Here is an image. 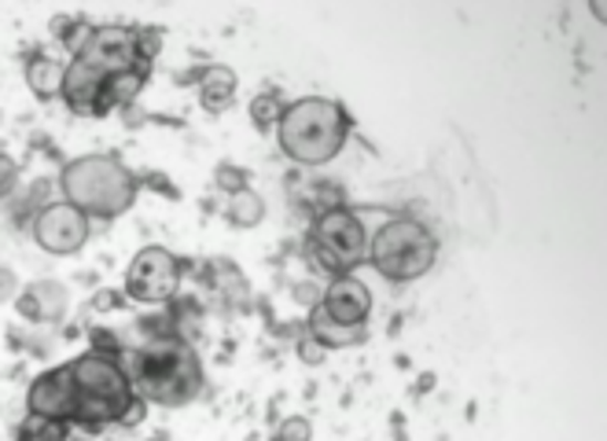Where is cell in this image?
Instances as JSON below:
<instances>
[{
    "mask_svg": "<svg viewBox=\"0 0 607 441\" xmlns=\"http://www.w3.org/2000/svg\"><path fill=\"white\" fill-rule=\"evenodd\" d=\"M321 305L332 321H339L346 327H365L368 313H373V294H368V287L350 273V276H335L332 284L324 287Z\"/></svg>",
    "mask_w": 607,
    "mask_h": 441,
    "instance_id": "obj_12",
    "label": "cell"
},
{
    "mask_svg": "<svg viewBox=\"0 0 607 441\" xmlns=\"http://www.w3.org/2000/svg\"><path fill=\"white\" fill-rule=\"evenodd\" d=\"M148 85V71H122V74H111L104 82V96H100V118H107L111 111H126L137 104L140 88Z\"/></svg>",
    "mask_w": 607,
    "mask_h": 441,
    "instance_id": "obj_16",
    "label": "cell"
},
{
    "mask_svg": "<svg viewBox=\"0 0 607 441\" xmlns=\"http://www.w3.org/2000/svg\"><path fill=\"white\" fill-rule=\"evenodd\" d=\"M291 298H295V305H302V309H313V305L324 302V287L317 280H299V284L291 287Z\"/></svg>",
    "mask_w": 607,
    "mask_h": 441,
    "instance_id": "obj_23",
    "label": "cell"
},
{
    "mask_svg": "<svg viewBox=\"0 0 607 441\" xmlns=\"http://www.w3.org/2000/svg\"><path fill=\"white\" fill-rule=\"evenodd\" d=\"M30 232H33V243H38L44 254H55V258L77 254L88 243V235H93L85 213L74 210L71 202H60V199L44 202V207L38 210V218H33V224H30Z\"/></svg>",
    "mask_w": 607,
    "mask_h": 441,
    "instance_id": "obj_9",
    "label": "cell"
},
{
    "mask_svg": "<svg viewBox=\"0 0 607 441\" xmlns=\"http://www.w3.org/2000/svg\"><path fill=\"white\" fill-rule=\"evenodd\" d=\"M66 368H71V379H74L71 423L85 427V431H100V427L122 423V416H126L133 409V401H137V390H133L126 365L107 354L88 349V354L74 357Z\"/></svg>",
    "mask_w": 607,
    "mask_h": 441,
    "instance_id": "obj_4",
    "label": "cell"
},
{
    "mask_svg": "<svg viewBox=\"0 0 607 441\" xmlns=\"http://www.w3.org/2000/svg\"><path fill=\"white\" fill-rule=\"evenodd\" d=\"M284 111H287L284 93H280L276 85H269L265 93H258L251 99V126L258 133H273L280 126V118H284Z\"/></svg>",
    "mask_w": 607,
    "mask_h": 441,
    "instance_id": "obj_17",
    "label": "cell"
},
{
    "mask_svg": "<svg viewBox=\"0 0 607 441\" xmlns=\"http://www.w3.org/2000/svg\"><path fill=\"white\" fill-rule=\"evenodd\" d=\"M350 137V115L339 99L328 96H302L287 104L276 126L280 151L299 166H324L346 147Z\"/></svg>",
    "mask_w": 607,
    "mask_h": 441,
    "instance_id": "obj_2",
    "label": "cell"
},
{
    "mask_svg": "<svg viewBox=\"0 0 607 441\" xmlns=\"http://www.w3.org/2000/svg\"><path fill=\"white\" fill-rule=\"evenodd\" d=\"M213 185H218L224 196H236V191L251 188V174H247L243 166H236V162H221L218 169H213Z\"/></svg>",
    "mask_w": 607,
    "mask_h": 441,
    "instance_id": "obj_20",
    "label": "cell"
},
{
    "mask_svg": "<svg viewBox=\"0 0 607 441\" xmlns=\"http://www.w3.org/2000/svg\"><path fill=\"white\" fill-rule=\"evenodd\" d=\"M181 291V262L166 246H144L126 269V298L140 305H166Z\"/></svg>",
    "mask_w": 607,
    "mask_h": 441,
    "instance_id": "obj_7",
    "label": "cell"
},
{
    "mask_svg": "<svg viewBox=\"0 0 607 441\" xmlns=\"http://www.w3.org/2000/svg\"><path fill=\"white\" fill-rule=\"evenodd\" d=\"M368 262L390 284H412L438 262V235L416 218H395L368 240Z\"/></svg>",
    "mask_w": 607,
    "mask_h": 441,
    "instance_id": "obj_5",
    "label": "cell"
},
{
    "mask_svg": "<svg viewBox=\"0 0 607 441\" xmlns=\"http://www.w3.org/2000/svg\"><path fill=\"white\" fill-rule=\"evenodd\" d=\"M27 412L41 416V420H60L71 423L74 416V379L71 368H49L30 382L27 390Z\"/></svg>",
    "mask_w": 607,
    "mask_h": 441,
    "instance_id": "obj_10",
    "label": "cell"
},
{
    "mask_svg": "<svg viewBox=\"0 0 607 441\" xmlns=\"http://www.w3.org/2000/svg\"><path fill=\"white\" fill-rule=\"evenodd\" d=\"M273 441H313V423L306 416H287V420L276 427Z\"/></svg>",
    "mask_w": 607,
    "mask_h": 441,
    "instance_id": "obj_21",
    "label": "cell"
},
{
    "mask_svg": "<svg viewBox=\"0 0 607 441\" xmlns=\"http://www.w3.org/2000/svg\"><path fill=\"white\" fill-rule=\"evenodd\" d=\"M88 305H93V313H111V309H122V305H126V291L104 287V291H96V298L88 302Z\"/></svg>",
    "mask_w": 607,
    "mask_h": 441,
    "instance_id": "obj_25",
    "label": "cell"
},
{
    "mask_svg": "<svg viewBox=\"0 0 607 441\" xmlns=\"http://www.w3.org/2000/svg\"><path fill=\"white\" fill-rule=\"evenodd\" d=\"M295 354H299L302 365H310V368H321L324 360H328V349H324V346L317 343V338L310 335V332H302V335H299Z\"/></svg>",
    "mask_w": 607,
    "mask_h": 441,
    "instance_id": "obj_22",
    "label": "cell"
},
{
    "mask_svg": "<svg viewBox=\"0 0 607 441\" xmlns=\"http://www.w3.org/2000/svg\"><path fill=\"white\" fill-rule=\"evenodd\" d=\"M224 218H229L236 229H258V224L265 221V199L251 188L236 191V196H229V210H224Z\"/></svg>",
    "mask_w": 607,
    "mask_h": 441,
    "instance_id": "obj_18",
    "label": "cell"
},
{
    "mask_svg": "<svg viewBox=\"0 0 607 441\" xmlns=\"http://www.w3.org/2000/svg\"><path fill=\"white\" fill-rule=\"evenodd\" d=\"M306 332L317 338V343L328 349V354H335V349H346V346H357L365 343V327H346L339 321H332L328 313H324V305H313L310 316H306Z\"/></svg>",
    "mask_w": 607,
    "mask_h": 441,
    "instance_id": "obj_14",
    "label": "cell"
},
{
    "mask_svg": "<svg viewBox=\"0 0 607 441\" xmlns=\"http://www.w3.org/2000/svg\"><path fill=\"white\" fill-rule=\"evenodd\" d=\"M63 77H66V63L55 60V55L38 52L33 60H27V85L38 99H60L63 96Z\"/></svg>",
    "mask_w": 607,
    "mask_h": 441,
    "instance_id": "obj_15",
    "label": "cell"
},
{
    "mask_svg": "<svg viewBox=\"0 0 607 441\" xmlns=\"http://www.w3.org/2000/svg\"><path fill=\"white\" fill-rule=\"evenodd\" d=\"M19 185V166H15V158L0 151V199H8L11 191H15Z\"/></svg>",
    "mask_w": 607,
    "mask_h": 441,
    "instance_id": "obj_24",
    "label": "cell"
},
{
    "mask_svg": "<svg viewBox=\"0 0 607 441\" xmlns=\"http://www.w3.org/2000/svg\"><path fill=\"white\" fill-rule=\"evenodd\" d=\"M77 63L93 66L104 77L111 74H122V71H151L148 63L140 60V49H137V27H115V22H107V27H88L85 41L77 44L74 52Z\"/></svg>",
    "mask_w": 607,
    "mask_h": 441,
    "instance_id": "obj_8",
    "label": "cell"
},
{
    "mask_svg": "<svg viewBox=\"0 0 607 441\" xmlns=\"http://www.w3.org/2000/svg\"><path fill=\"white\" fill-rule=\"evenodd\" d=\"M63 202L82 210L88 221H111L122 218L137 202V177L129 174L126 162L115 155H82L71 158L60 174Z\"/></svg>",
    "mask_w": 607,
    "mask_h": 441,
    "instance_id": "obj_3",
    "label": "cell"
},
{
    "mask_svg": "<svg viewBox=\"0 0 607 441\" xmlns=\"http://www.w3.org/2000/svg\"><path fill=\"white\" fill-rule=\"evenodd\" d=\"M15 309L30 324H60L71 309V291L60 280H33V284L19 287Z\"/></svg>",
    "mask_w": 607,
    "mask_h": 441,
    "instance_id": "obj_11",
    "label": "cell"
},
{
    "mask_svg": "<svg viewBox=\"0 0 607 441\" xmlns=\"http://www.w3.org/2000/svg\"><path fill=\"white\" fill-rule=\"evenodd\" d=\"M133 390L144 405H163V409H181L196 401L202 390V365L188 338H155L133 349L129 357Z\"/></svg>",
    "mask_w": 607,
    "mask_h": 441,
    "instance_id": "obj_1",
    "label": "cell"
},
{
    "mask_svg": "<svg viewBox=\"0 0 607 441\" xmlns=\"http://www.w3.org/2000/svg\"><path fill=\"white\" fill-rule=\"evenodd\" d=\"M236 93H240V77H236L229 66L210 63L199 71V104L210 115H224L236 104Z\"/></svg>",
    "mask_w": 607,
    "mask_h": 441,
    "instance_id": "obj_13",
    "label": "cell"
},
{
    "mask_svg": "<svg viewBox=\"0 0 607 441\" xmlns=\"http://www.w3.org/2000/svg\"><path fill=\"white\" fill-rule=\"evenodd\" d=\"M66 438H71V423L41 420V416H27L15 431V441H66Z\"/></svg>",
    "mask_w": 607,
    "mask_h": 441,
    "instance_id": "obj_19",
    "label": "cell"
},
{
    "mask_svg": "<svg viewBox=\"0 0 607 441\" xmlns=\"http://www.w3.org/2000/svg\"><path fill=\"white\" fill-rule=\"evenodd\" d=\"M19 294V280L11 269H0V302H11Z\"/></svg>",
    "mask_w": 607,
    "mask_h": 441,
    "instance_id": "obj_26",
    "label": "cell"
},
{
    "mask_svg": "<svg viewBox=\"0 0 607 441\" xmlns=\"http://www.w3.org/2000/svg\"><path fill=\"white\" fill-rule=\"evenodd\" d=\"M368 240L373 235L350 207H332L317 213V224H313L306 240V258L332 280L350 276L368 258Z\"/></svg>",
    "mask_w": 607,
    "mask_h": 441,
    "instance_id": "obj_6",
    "label": "cell"
}]
</instances>
